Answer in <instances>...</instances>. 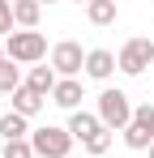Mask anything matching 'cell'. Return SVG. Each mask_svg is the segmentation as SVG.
Here are the masks:
<instances>
[{
    "label": "cell",
    "mask_w": 154,
    "mask_h": 158,
    "mask_svg": "<svg viewBox=\"0 0 154 158\" xmlns=\"http://www.w3.org/2000/svg\"><path fill=\"white\" fill-rule=\"evenodd\" d=\"M111 141H116V132H111V128H103L99 137H94V141H86L81 150H86V154H94V158H107V150H111Z\"/></svg>",
    "instance_id": "2e32d148"
},
{
    "label": "cell",
    "mask_w": 154,
    "mask_h": 158,
    "mask_svg": "<svg viewBox=\"0 0 154 158\" xmlns=\"http://www.w3.org/2000/svg\"><path fill=\"white\" fill-rule=\"evenodd\" d=\"M64 128L73 132V141H81V145H86V141H94L107 124L99 120V111H69V124H64Z\"/></svg>",
    "instance_id": "52a82bcc"
},
{
    "label": "cell",
    "mask_w": 154,
    "mask_h": 158,
    "mask_svg": "<svg viewBox=\"0 0 154 158\" xmlns=\"http://www.w3.org/2000/svg\"><path fill=\"white\" fill-rule=\"evenodd\" d=\"M30 132H34V128H30V120H26V115H17L13 107L0 115V137H4V141H22V137H30Z\"/></svg>",
    "instance_id": "4fadbf2b"
},
{
    "label": "cell",
    "mask_w": 154,
    "mask_h": 158,
    "mask_svg": "<svg viewBox=\"0 0 154 158\" xmlns=\"http://www.w3.org/2000/svg\"><path fill=\"white\" fill-rule=\"evenodd\" d=\"M4 52L13 64H39L43 56H47V39L39 34V30H13L9 39H4Z\"/></svg>",
    "instance_id": "3957f363"
},
{
    "label": "cell",
    "mask_w": 154,
    "mask_h": 158,
    "mask_svg": "<svg viewBox=\"0 0 154 158\" xmlns=\"http://www.w3.org/2000/svg\"><path fill=\"white\" fill-rule=\"evenodd\" d=\"M30 145H34L39 158H69V150H73V132L60 128V124H43V128L30 132Z\"/></svg>",
    "instance_id": "277c9868"
},
{
    "label": "cell",
    "mask_w": 154,
    "mask_h": 158,
    "mask_svg": "<svg viewBox=\"0 0 154 158\" xmlns=\"http://www.w3.org/2000/svg\"><path fill=\"white\" fill-rule=\"evenodd\" d=\"M13 22H17V30H39L43 4L39 0H13Z\"/></svg>",
    "instance_id": "7c38bea8"
},
{
    "label": "cell",
    "mask_w": 154,
    "mask_h": 158,
    "mask_svg": "<svg viewBox=\"0 0 154 158\" xmlns=\"http://www.w3.org/2000/svg\"><path fill=\"white\" fill-rule=\"evenodd\" d=\"M39 4H56V0H39Z\"/></svg>",
    "instance_id": "ffe728a7"
},
{
    "label": "cell",
    "mask_w": 154,
    "mask_h": 158,
    "mask_svg": "<svg viewBox=\"0 0 154 158\" xmlns=\"http://www.w3.org/2000/svg\"><path fill=\"white\" fill-rule=\"evenodd\" d=\"M124 145L128 150H150L154 145V103L133 107V124L124 128Z\"/></svg>",
    "instance_id": "5b68a950"
},
{
    "label": "cell",
    "mask_w": 154,
    "mask_h": 158,
    "mask_svg": "<svg viewBox=\"0 0 154 158\" xmlns=\"http://www.w3.org/2000/svg\"><path fill=\"white\" fill-rule=\"evenodd\" d=\"M150 158H154V145H150Z\"/></svg>",
    "instance_id": "7402d4cb"
},
{
    "label": "cell",
    "mask_w": 154,
    "mask_h": 158,
    "mask_svg": "<svg viewBox=\"0 0 154 158\" xmlns=\"http://www.w3.org/2000/svg\"><path fill=\"white\" fill-rule=\"evenodd\" d=\"M4 60H9V52H4V43H0V64H4Z\"/></svg>",
    "instance_id": "d6986e66"
},
{
    "label": "cell",
    "mask_w": 154,
    "mask_h": 158,
    "mask_svg": "<svg viewBox=\"0 0 154 158\" xmlns=\"http://www.w3.org/2000/svg\"><path fill=\"white\" fill-rule=\"evenodd\" d=\"M17 30V22H13V0H0V39H9Z\"/></svg>",
    "instance_id": "ac0fdd59"
},
{
    "label": "cell",
    "mask_w": 154,
    "mask_h": 158,
    "mask_svg": "<svg viewBox=\"0 0 154 158\" xmlns=\"http://www.w3.org/2000/svg\"><path fill=\"white\" fill-rule=\"evenodd\" d=\"M51 69H56L60 77H81V73H86V52H81V43L60 39V43L51 47Z\"/></svg>",
    "instance_id": "8992f818"
},
{
    "label": "cell",
    "mask_w": 154,
    "mask_h": 158,
    "mask_svg": "<svg viewBox=\"0 0 154 158\" xmlns=\"http://www.w3.org/2000/svg\"><path fill=\"white\" fill-rule=\"evenodd\" d=\"M116 69H120V64H116V52H107V47H90V52H86V77L107 81Z\"/></svg>",
    "instance_id": "9c48e42d"
},
{
    "label": "cell",
    "mask_w": 154,
    "mask_h": 158,
    "mask_svg": "<svg viewBox=\"0 0 154 158\" xmlns=\"http://www.w3.org/2000/svg\"><path fill=\"white\" fill-rule=\"evenodd\" d=\"M99 120H103L111 132H124L128 124H133V98H128L124 90L107 85V90L99 94Z\"/></svg>",
    "instance_id": "6da1fadb"
},
{
    "label": "cell",
    "mask_w": 154,
    "mask_h": 158,
    "mask_svg": "<svg viewBox=\"0 0 154 158\" xmlns=\"http://www.w3.org/2000/svg\"><path fill=\"white\" fill-rule=\"evenodd\" d=\"M9 98H13V111H17V115H26V120H34V115H39V111H43V107L51 103V98H43V94H34L30 85H22V90H13Z\"/></svg>",
    "instance_id": "8fae6325"
},
{
    "label": "cell",
    "mask_w": 154,
    "mask_h": 158,
    "mask_svg": "<svg viewBox=\"0 0 154 158\" xmlns=\"http://www.w3.org/2000/svg\"><path fill=\"white\" fill-rule=\"evenodd\" d=\"M116 64H120L124 77H141V73L154 64V39H146V34L124 39V47H120V56H116Z\"/></svg>",
    "instance_id": "7a4b0ae2"
},
{
    "label": "cell",
    "mask_w": 154,
    "mask_h": 158,
    "mask_svg": "<svg viewBox=\"0 0 154 158\" xmlns=\"http://www.w3.org/2000/svg\"><path fill=\"white\" fill-rule=\"evenodd\" d=\"M26 77H22V69L13 64V60H4L0 64V94H13V90H22Z\"/></svg>",
    "instance_id": "9a60e30c"
},
{
    "label": "cell",
    "mask_w": 154,
    "mask_h": 158,
    "mask_svg": "<svg viewBox=\"0 0 154 158\" xmlns=\"http://www.w3.org/2000/svg\"><path fill=\"white\" fill-rule=\"evenodd\" d=\"M73 4H90V0H73Z\"/></svg>",
    "instance_id": "44dd1931"
},
{
    "label": "cell",
    "mask_w": 154,
    "mask_h": 158,
    "mask_svg": "<svg viewBox=\"0 0 154 158\" xmlns=\"http://www.w3.org/2000/svg\"><path fill=\"white\" fill-rule=\"evenodd\" d=\"M81 98H86V85L81 77H60V85L51 90V103L64 107V111H81Z\"/></svg>",
    "instance_id": "ba28073f"
},
{
    "label": "cell",
    "mask_w": 154,
    "mask_h": 158,
    "mask_svg": "<svg viewBox=\"0 0 154 158\" xmlns=\"http://www.w3.org/2000/svg\"><path fill=\"white\" fill-rule=\"evenodd\" d=\"M0 158H39V154H34L30 137H22V141H4V150H0Z\"/></svg>",
    "instance_id": "e0dca14e"
},
{
    "label": "cell",
    "mask_w": 154,
    "mask_h": 158,
    "mask_svg": "<svg viewBox=\"0 0 154 158\" xmlns=\"http://www.w3.org/2000/svg\"><path fill=\"white\" fill-rule=\"evenodd\" d=\"M116 0H90L86 4V17H90V26H116Z\"/></svg>",
    "instance_id": "5bb4252c"
},
{
    "label": "cell",
    "mask_w": 154,
    "mask_h": 158,
    "mask_svg": "<svg viewBox=\"0 0 154 158\" xmlns=\"http://www.w3.org/2000/svg\"><path fill=\"white\" fill-rule=\"evenodd\" d=\"M26 85H30L34 94H43V98H51V90L60 85V73H56L51 64H30V73H26Z\"/></svg>",
    "instance_id": "30bf717a"
}]
</instances>
